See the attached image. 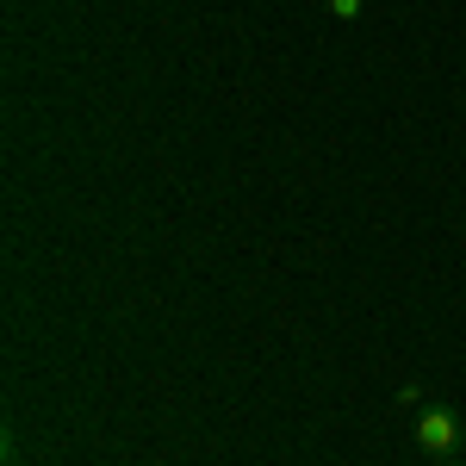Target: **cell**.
Here are the masks:
<instances>
[{
  "mask_svg": "<svg viewBox=\"0 0 466 466\" xmlns=\"http://www.w3.org/2000/svg\"><path fill=\"white\" fill-rule=\"evenodd\" d=\"M461 441H466V423H461L454 404H423V410H417V448H423L430 461H454Z\"/></svg>",
  "mask_w": 466,
  "mask_h": 466,
  "instance_id": "1",
  "label": "cell"
},
{
  "mask_svg": "<svg viewBox=\"0 0 466 466\" xmlns=\"http://www.w3.org/2000/svg\"><path fill=\"white\" fill-rule=\"evenodd\" d=\"M329 19H360V0H323Z\"/></svg>",
  "mask_w": 466,
  "mask_h": 466,
  "instance_id": "2",
  "label": "cell"
},
{
  "mask_svg": "<svg viewBox=\"0 0 466 466\" xmlns=\"http://www.w3.org/2000/svg\"><path fill=\"white\" fill-rule=\"evenodd\" d=\"M435 466H466V461H435Z\"/></svg>",
  "mask_w": 466,
  "mask_h": 466,
  "instance_id": "3",
  "label": "cell"
}]
</instances>
